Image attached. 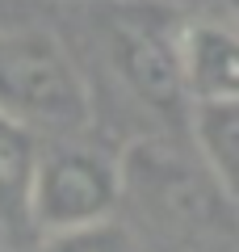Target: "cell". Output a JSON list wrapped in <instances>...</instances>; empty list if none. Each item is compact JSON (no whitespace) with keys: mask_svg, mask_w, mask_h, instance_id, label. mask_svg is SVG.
<instances>
[{"mask_svg":"<svg viewBox=\"0 0 239 252\" xmlns=\"http://www.w3.org/2000/svg\"><path fill=\"white\" fill-rule=\"evenodd\" d=\"M0 109L21 126L80 130L92 118V97L71 51L34 26L0 30Z\"/></svg>","mask_w":239,"mask_h":252,"instance_id":"1","label":"cell"},{"mask_svg":"<svg viewBox=\"0 0 239 252\" xmlns=\"http://www.w3.org/2000/svg\"><path fill=\"white\" fill-rule=\"evenodd\" d=\"M126 193V168L89 143H59L38 152L30 185V227L42 235L109 223Z\"/></svg>","mask_w":239,"mask_h":252,"instance_id":"2","label":"cell"},{"mask_svg":"<svg viewBox=\"0 0 239 252\" xmlns=\"http://www.w3.org/2000/svg\"><path fill=\"white\" fill-rule=\"evenodd\" d=\"M177 13H168L164 4H147V0L109 4V13L101 17L109 67L143 105H151L164 118L189 114V97L177 72Z\"/></svg>","mask_w":239,"mask_h":252,"instance_id":"3","label":"cell"},{"mask_svg":"<svg viewBox=\"0 0 239 252\" xmlns=\"http://www.w3.org/2000/svg\"><path fill=\"white\" fill-rule=\"evenodd\" d=\"M177 72L189 105L193 101L239 97V42L231 26L218 21H180L177 26Z\"/></svg>","mask_w":239,"mask_h":252,"instance_id":"4","label":"cell"},{"mask_svg":"<svg viewBox=\"0 0 239 252\" xmlns=\"http://www.w3.org/2000/svg\"><path fill=\"white\" fill-rule=\"evenodd\" d=\"M193 143L202 152L206 177L218 185L222 198L235 202V172H239V97L235 101H193L185 114Z\"/></svg>","mask_w":239,"mask_h":252,"instance_id":"5","label":"cell"},{"mask_svg":"<svg viewBox=\"0 0 239 252\" xmlns=\"http://www.w3.org/2000/svg\"><path fill=\"white\" fill-rule=\"evenodd\" d=\"M38 139L30 126L0 109V227L17 231L30 227V185L38 164Z\"/></svg>","mask_w":239,"mask_h":252,"instance_id":"6","label":"cell"},{"mask_svg":"<svg viewBox=\"0 0 239 252\" xmlns=\"http://www.w3.org/2000/svg\"><path fill=\"white\" fill-rule=\"evenodd\" d=\"M42 252H134V248L114 223H97V227H80V231L46 235Z\"/></svg>","mask_w":239,"mask_h":252,"instance_id":"7","label":"cell"},{"mask_svg":"<svg viewBox=\"0 0 239 252\" xmlns=\"http://www.w3.org/2000/svg\"><path fill=\"white\" fill-rule=\"evenodd\" d=\"M38 0H0V30H13V26H26L34 21V9Z\"/></svg>","mask_w":239,"mask_h":252,"instance_id":"8","label":"cell"}]
</instances>
